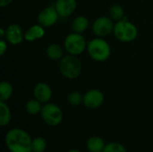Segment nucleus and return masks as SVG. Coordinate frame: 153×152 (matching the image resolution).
<instances>
[{"label": "nucleus", "mask_w": 153, "mask_h": 152, "mask_svg": "<svg viewBox=\"0 0 153 152\" xmlns=\"http://www.w3.org/2000/svg\"><path fill=\"white\" fill-rule=\"evenodd\" d=\"M47 56L53 61H60L64 56V49L56 43L49 44L46 49Z\"/></svg>", "instance_id": "14"}, {"label": "nucleus", "mask_w": 153, "mask_h": 152, "mask_svg": "<svg viewBox=\"0 0 153 152\" xmlns=\"http://www.w3.org/2000/svg\"><path fill=\"white\" fill-rule=\"evenodd\" d=\"M6 34V30H4V28H1L0 29V38L1 39H4V37L5 36Z\"/></svg>", "instance_id": "26"}, {"label": "nucleus", "mask_w": 153, "mask_h": 152, "mask_svg": "<svg viewBox=\"0 0 153 152\" xmlns=\"http://www.w3.org/2000/svg\"><path fill=\"white\" fill-rule=\"evenodd\" d=\"M102 152H126V149L119 142H109L106 144Z\"/></svg>", "instance_id": "23"}, {"label": "nucleus", "mask_w": 153, "mask_h": 152, "mask_svg": "<svg viewBox=\"0 0 153 152\" xmlns=\"http://www.w3.org/2000/svg\"><path fill=\"white\" fill-rule=\"evenodd\" d=\"M31 152H34V151H31Z\"/></svg>", "instance_id": "28"}, {"label": "nucleus", "mask_w": 153, "mask_h": 152, "mask_svg": "<svg viewBox=\"0 0 153 152\" xmlns=\"http://www.w3.org/2000/svg\"><path fill=\"white\" fill-rule=\"evenodd\" d=\"M6 50H7V43L4 39H1V40H0V55L4 56V53L6 52Z\"/></svg>", "instance_id": "24"}, {"label": "nucleus", "mask_w": 153, "mask_h": 152, "mask_svg": "<svg viewBox=\"0 0 153 152\" xmlns=\"http://www.w3.org/2000/svg\"><path fill=\"white\" fill-rule=\"evenodd\" d=\"M13 92V88L12 84L6 81L0 83V101H7L10 99Z\"/></svg>", "instance_id": "18"}, {"label": "nucleus", "mask_w": 153, "mask_h": 152, "mask_svg": "<svg viewBox=\"0 0 153 152\" xmlns=\"http://www.w3.org/2000/svg\"><path fill=\"white\" fill-rule=\"evenodd\" d=\"M67 152H81L79 150H76V149H72V150H70V151H68Z\"/></svg>", "instance_id": "27"}, {"label": "nucleus", "mask_w": 153, "mask_h": 152, "mask_svg": "<svg viewBox=\"0 0 153 152\" xmlns=\"http://www.w3.org/2000/svg\"><path fill=\"white\" fill-rule=\"evenodd\" d=\"M13 0H0V5L1 7H5L7 5H9Z\"/></svg>", "instance_id": "25"}, {"label": "nucleus", "mask_w": 153, "mask_h": 152, "mask_svg": "<svg viewBox=\"0 0 153 152\" xmlns=\"http://www.w3.org/2000/svg\"><path fill=\"white\" fill-rule=\"evenodd\" d=\"M104 102L103 93L97 89L88 90L83 95V105L90 109H96L100 108Z\"/></svg>", "instance_id": "9"}, {"label": "nucleus", "mask_w": 153, "mask_h": 152, "mask_svg": "<svg viewBox=\"0 0 153 152\" xmlns=\"http://www.w3.org/2000/svg\"><path fill=\"white\" fill-rule=\"evenodd\" d=\"M12 118L11 110L4 101H0V125L4 127L9 125Z\"/></svg>", "instance_id": "17"}, {"label": "nucleus", "mask_w": 153, "mask_h": 152, "mask_svg": "<svg viewBox=\"0 0 153 152\" xmlns=\"http://www.w3.org/2000/svg\"><path fill=\"white\" fill-rule=\"evenodd\" d=\"M42 120L49 126H57L63 121L62 109L54 103H46L42 107L40 113Z\"/></svg>", "instance_id": "6"}, {"label": "nucleus", "mask_w": 153, "mask_h": 152, "mask_svg": "<svg viewBox=\"0 0 153 152\" xmlns=\"http://www.w3.org/2000/svg\"><path fill=\"white\" fill-rule=\"evenodd\" d=\"M65 51L69 55L79 56L82 54L87 48V44L84 37L80 33H70L68 34L64 41Z\"/></svg>", "instance_id": "5"}, {"label": "nucleus", "mask_w": 153, "mask_h": 152, "mask_svg": "<svg viewBox=\"0 0 153 152\" xmlns=\"http://www.w3.org/2000/svg\"><path fill=\"white\" fill-rule=\"evenodd\" d=\"M76 0H56L55 8L60 17H69L76 9Z\"/></svg>", "instance_id": "11"}, {"label": "nucleus", "mask_w": 153, "mask_h": 152, "mask_svg": "<svg viewBox=\"0 0 153 152\" xmlns=\"http://www.w3.org/2000/svg\"><path fill=\"white\" fill-rule=\"evenodd\" d=\"M67 102L71 106L77 107L83 103V95L79 91H72L67 96Z\"/></svg>", "instance_id": "21"}, {"label": "nucleus", "mask_w": 153, "mask_h": 152, "mask_svg": "<svg viewBox=\"0 0 153 152\" xmlns=\"http://www.w3.org/2000/svg\"><path fill=\"white\" fill-rule=\"evenodd\" d=\"M45 36V30L44 27L40 24L32 25L24 34V39L29 42H32L34 40L39 39Z\"/></svg>", "instance_id": "13"}, {"label": "nucleus", "mask_w": 153, "mask_h": 152, "mask_svg": "<svg viewBox=\"0 0 153 152\" xmlns=\"http://www.w3.org/2000/svg\"><path fill=\"white\" fill-rule=\"evenodd\" d=\"M58 17L60 16L55 6H48L40 11L38 15V22L44 28L51 27L56 23Z\"/></svg>", "instance_id": "8"}, {"label": "nucleus", "mask_w": 153, "mask_h": 152, "mask_svg": "<svg viewBox=\"0 0 153 152\" xmlns=\"http://www.w3.org/2000/svg\"><path fill=\"white\" fill-rule=\"evenodd\" d=\"M87 51L89 56L94 61L104 62L109 58L111 54V47L105 39L98 37L88 42Z\"/></svg>", "instance_id": "2"}, {"label": "nucleus", "mask_w": 153, "mask_h": 152, "mask_svg": "<svg viewBox=\"0 0 153 152\" xmlns=\"http://www.w3.org/2000/svg\"><path fill=\"white\" fill-rule=\"evenodd\" d=\"M113 32L115 37L122 42H132L138 36L137 27L126 17L116 22Z\"/></svg>", "instance_id": "3"}, {"label": "nucleus", "mask_w": 153, "mask_h": 152, "mask_svg": "<svg viewBox=\"0 0 153 152\" xmlns=\"http://www.w3.org/2000/svg\"><path fill=\"white\" fill-rule=\"evenodd\" d=\"M59 71L65 78L75 79L82 73V63L77 56H65L59 61Z\"/></svg>", "instance_id": "4"}, {"label": "nucleus", "mask_w": 153, "mask_h": 152, "mask_svg": "<svg viewBox=\"0 0 153 152\" xmlns=\"http://www.w3.org/2000/svg\"><path fill=\"white\" fill-rule=\"evenodd\" d=\"M6 40L12 45H19L24 39L22 28L18 24H11L6 29Z\"/></svg>", "instance_id": "12"}, {"label": "nucleus", "mask_w": 153, "mask_h": 152, "mask_svg": "<svg viewBox=\"0 0 153 152\" xmlns=\"http://www.w3.org/2000/svg\"><path fill=\"white\" fill-rule=\"evenodd\" d=\"M47 149L46 140L42 137H36L32 139L31 142V151L44 152Z\"/></svg>", "instance_id": "22"}, {"label": "nucleus", "mask_w": 153, "mask_h": 152, "mask_svg": "<svg viewBox=\"0 0 153 152\" xmlns=\"http://www.w3.org/2000/svg\"><path fill=\"white\" fill-rule=\"evenodd\" d=\"M32 139L30 134L20 128H13L7 132L4 143L10 152H31Z\"/></svg>", "instance_id": "1"}, {"label": "nucleus", "mask_w": 153, "mask_h": 152, "mask_svg": "<svg viewBox=\"0 0 153 152\" xmlns=\"http://www.w3.org/2000/svg\"><path fill=\"white\" fill-rule=\"evenodd\" d=\"M109 14H110V17L113 19V20H116V21H120L122 20L125 16V11H124V8L122 5L120 4H113L110 9H109Z\"/></svg>", "instance_id": "20"}, {"label": "nucleus", "mask_w": 153, "mask_h": 152, "mask_svg": "<svg viewBox=\"0 0 153 152\" xmlns=\"http://www.w3.org/2000/svg\"><path fill=\"white\" fill-rule=\"evenodd\" d=\"M89 26V20L83 16V15H79L75 17L72 22V30L75 33H83Z\"/></svg>", "instance_id": "16"}, {"label": "nucleus", "mask_w": 153, "mask_h": 152, "mask_svg": "<svg viewBox=\"0 0 153 152\" xmlns=\"http://www.w3.org/2000/svg\"><path fill=\"white\" fill-rule=\"evenodd\" d=\"M53 92L51 87L46 82H39L34 86L33 96L34 99H38L43 104L48 103L52 98Z\"/></svg>", "instance_id": "10"}, {"label": "nucleus", "mask_w": 153, "mask_h": 152, "mask_svg": "<svg viewBox=\"0 0 153 152\" xmlns=\"http://www.w3.org/2000/svg\"><path fill=\"white\" fill-rule=\"evenodd\" d=\"M42 103L40 101H39L38 99H30L29 101H27L26 105H25V109H26V112L31 116H35V115H38V114H40L41 113V110H42Z\"/></svg>", "instance_id": "19"}, {"label": "nucleus", "mask_w": 153, "mask_h": 152, "mask_svg": "<svg viewBox=\"0 0 153 152\" xmlns=\"http://www.w3.org/2000/svg\"><path fill=\"white\" fill-rule=\"evenodd\" d=\"M114 27L115 24L112 19L107 16H100L94 21L92 24V31L97 37L102 38L113 32Z\"/></svg>", "instance_id": "7"}, {"label": "nucleus", "mask_w": 153, "mask_h": 152, "mask_svg": "<svg viewBox=\"0 0 153 152\" xmlns=\"http://www.w3.org/2000/svg\"><path fill=\"white\" fill-rule=\"evenodd\" d=\"M106 144L102 138L99 136H91L86 142V147L89 152H102Z\"/></svg>", "instance_id": "15"}]
</instances>
